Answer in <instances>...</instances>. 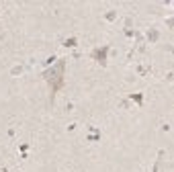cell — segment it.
I'll return each mask as SVG.
<instances>
[{
  "label": "cell",
  "instance_id": "6da1fadb",
  "mask_svg": "<svg viewBox=\"0 0 174 172\" xmlns=\"http://www.w3.org/2000/svg\"><path fill=\"white\" fill-rule=\"evenodd\" d=\"M63 72H66V61L59 59V61L55 63V66H53L51 70H47L45 74H43V76H45V80L51 84V102H53L55 92H57V90L61 88V86H63Z\"/></svg>",
  "mask_w": 174,
  "mask_h": 172
},
{
  "label": "cell",
  "instance_id": "7a4b0ae2",
  "mask_svg": "<svg viewBox=\"0 0 174 172\" xmlns=\"http://www.w3.org/2000/svg\"><path fill=\"white\" fill-rule=\"evenodd\" d=\"M106 53H108V47L104 45V47H100V49H96L94 53H92V57L100 63V66H104V63H106Z\"/></svg>",
  "mask_w": 174,
  "mask_h": 172
},
{
  "label": "cell",
  "instance_id": "3957f363",
  "mask_svg": "<svg viewBox=\"0 0 174 172\" xmlns=\"http://www.w3.org/2000/svg\"><path fill=\"white\" fill-rule=\"evenodd\" d=\"M137 72H139V76H149L151 66H149V63H139V66H137Z\"/></svg>",
  "mask_w": 174,
  "mask_h": 172
},
{
  "label": "cell",
  "instance_id": "277c9868",
  "mask_svg": "<svg viewBox=\"0 0 174 172\" xmlns=\"http://www.w3.org/2000/svg\"><path fill=\"white\" fill-rule=\"evenodd\" d=\"M63 45H66V47H74V45H76V39H68Z\"/></svg>",
  "mask_w": 174,
  "mask_h": 172
},
{
  "label": "cell",
  "instance_id": "5b68a950",
  "mask_svg": "<svg viewBox=\"0 0 174 172\" xmlns=\"http://www.w3.org/2000/svg\"><path fill=\"white\" fill-rule=\"evenodd\" d=\"M131 98H133L137 104H141V94H131Z\"/></svg>",
  "mask_w": 174,
  "mask_h": 172
}]
</instances>
